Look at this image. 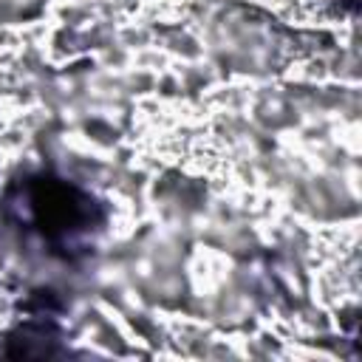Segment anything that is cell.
I'll return each mask as SVG.
<instances>
[{
    "label": "cell",
    "instance_id": "2",
    "mask_svg": "<svg viewBox=\"0 0 362 362\" xmlns=\"http://www.w3.org/2000/svg\"><path fill=\"white\" fill-rule=\"evenodd\" d=\"M65 354L59 314L48 311L20 308V320L0 339V356L6 359H48Z\"/></svg>",
    "mask_w": 362,
    "mask_h": 362
},
{
    "label": "cell",
    "instance_id": "1",
    "mask_svg": "<svg viewBox=\"0 0 362 362\" xmlns=\"http://www.w3.org/2000/svg\"><path fill=\"white\" fill-rule=\"evenodd\" d=\"M3 209L17 229L37 235L65 263L88 257L107 223V209L93 192L54 173H31L11 181Z\"/></svg>",
    "mask_w": 362,
    "mask_h": 362
}]
</instances>
